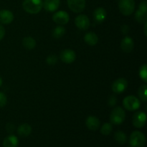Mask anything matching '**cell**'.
Wrapping results in <instances>:
<instances>
[{
  "label": "cell",
  "instance_id": "6da1fadb",
  "mask_svg": "<svg viewBox=\"0 0 147 147\" xmlns=\"http://www.w3.org/2000/svg\"><path fill=\"white\" fill-rule=\"evenodd\" d=\"M23 9L30 14H37L43 7L42 0H24L22 4Z\"/></svg>",
  "mask_w": 147,
  "mask_h": 147
},
{
  "label": "cell",
  "instance_id": "2e32d148",
  "mask_svg": "<svg viewBox=\"0 0 147 147\" xmlns=\"http://www.w3.org/2000/svg\"><path fill=\"white\" fill-rule=\"evenodd\" d=\"M86 125L89 130L96 131L100 127V121L96 116H90L86 119Z\"/></svg>",
  "mask_w": 147,
  "mask_h": 147
},
{
  "label": "cell",
  "instance_id": "7402d4cb",
  "mask_svg": "<svg viewBox=\"0 0 147 147\" xmlns=\"http://www.w3.org/2000/svg\"><path fill=\"white\" fill-rule=\"evenodd\" d=\"M114 139L118 144L123 145L127 142V136L124 132L121 131H118L114 134Z\"/></svg>",
  "mask_w": 147,
  "mask_h": 147
},
{
  "label": "cell",
  "instance_id": "3957f363",
  "mask_svg": "<svg viewBox=\"0 0 147 147\" xmlns=\"http://www.w3.org/2000/svg\"><path fill=\"white\" fill-rule=\"evenodd\" d=\"M129 144L131 147H144L146 144V137L142 132L135 131L131 134Z\"/></svg>",
  "mask_w": 147,
  "mask_h": 147
},
{
  "label": "cell",
  "instance_id": "8fae6325",
  "mask_svg": "<svg viewBox=\"0 0 147 147\" xmlns=\"http://www.w3.org/2000/svg\"><path fill=\"white\" fill-rule=\"evenodd\" d=\"M60 59L62 61L67 64H70L73 63L76 59V54L73 50L66 49L63 50L60 53Z\"/></svg>",
  "mask_w": 147,
  "mask_h": 147
},
{
  "label": "cell",
  "instance_id": "4dcf8cb0",
  "mask_svg": "<svg viewBox=\"0 0 147 147\" xmlns=\"http://www.w3.org/2000/svg\"><path fill=\"white\" fill-rule=\"evenodd\" d=\"M4 35H5V30H4V27L0 24V41L4 38Z\"/></svg>",
  "mask_w": 147,
  "mask_h": 147
},
{
  "label": "cell",
  "instance_id": "d6a6232c",
  "mask_svg": "<svg viewBox=\"0 0 147 147\" xmlns=\"http://www.w3.org/2000/svg\"><path fill=\"white\" fill-rule=\"evenodd\" d=\"M145 24V25H144V33H145V35L146 36V33H147V32H146V27H147V22H146L144 23Z\"/></svg>",
  "mask_w": 147,
  "mask_h": 147
},
{
  "label": "cell",
  "instance_id": "44dd1931",
  "mask_svg": "<svg viewBox=\"0 0 147 147\" xmlns=\"http://www.w3.org/2000/svg\"><path fill=\"white\" fill-rule=\"evenodd\" d=\"M22 45L24 48L30 50H32L36 46V41L33 37H25L22 40Z\"/></svg>",
  "mask_w": 147,
  "mask_h": 147
},
{
  "label": "cell",
  "instance_id": "5bb4252c",
  "mask_svg": "<svg viewBox=\"0 0 147 147\" xmlns=\"http://www.w3.org/2000/svg\"><path fill=\"white\" fill-rule=\"evenodd\" d=\"M14 20V14L11 11L7 9H2L0 11V22L4 24L11 23Z\"/></svg>",
  "mask_w": 147,
  "mask_h": 147
},
{
  "label": "cell",
  "instance_id": "4316f807",
  "mask_svg": "<svg viewBox=\"0 0 147 147\" xmlns=\"http://www.w3.org/2000/svg\"><path fill=\"white\" fill-rule=\"evenodd\" d=\"M57 60H58V59L55 55H50L46 59V62H47V64L52 65L56 64L57 63Z\"/></svg>",
  "mask_w": 147,
  "mask_h": 147
},
{
  "label": "cell",
  "instance_id": "484cf974",
  "mask_svg": "<svg viewBox=\"0 0 147 147\" xmlns=\"http://www.w3.org/2000/svg\"><path fill=\"white\" fill-rule=\"evenodd\" d=\"M139 77L144 82H147V65L146 64L143 65L139 69Z\"/></svg>",
  "mask_w": 147,
  "mask_h": 147
},
{
  "label": "cell",
  "instance_id": "30bf717a",
  "mask_svg": "<svg viewBox=\"0 0 147 147\" xmlns=\"http://www.w3.org/2000/svg\"><path fill=\"white\" fill-rule=\"evenodd\" d=\"M53 20L57 24H60V25H63L68 22L70 20V17L66 11H59L53 14Z\"/></svg>",
  "mask_w": 147,
  "mask_h": 147
},
{
  "label": "cell",
  "instance_id": "d6986e66",
  "mask_svg": "<svg viewBox=\"0 0 147 147\" xmlns=\"http://www.w3.org/2000/svg\"><path fill=\"white\" fill-rule=\"evenodd\" d=\"M32 132V127L28 123H23L17 129V134L21 137H27Z\"/></svg>",
  "mask_w": 147,
  "mask_h": 147
},
{
  "label": "cell",
  "instance_id": "ac0fdd59",
  "mask_svg": "<svg viewBox=\"0 0 147 147\" xmlns=\"http://www.w3.org/2000/svg\"><path fill=\"white\" fill-rule=\"evenodd\" d=\"M84 40L88 45L95 46L98 42V37L95 32H89L85 34Z\"/></svg>",
  "mask_w": 147,
  "mask_h": 147
},
{
  "label": "cell",
  "instance_id": "5b68a950",
  "mask_svg": "<svg viewBox=\"0 0 147 147\" xmlns=\"http://www.w3.org/2000/svg\"><path fill=\"white\" fill-rule=\"evenodd\" d=\"M119 9L123 15H131L135 9L134 0H120L119 2Z\"/></svg>",
  "mask_w": 147,
  "mask_h": 147
},
{
  "label": "cell",
  "instance_id": "9a60e30c",
  "mask_svg": "<svg viewBox=\"0 0 147 147\" xmlns=\"http://www.w3.org/2000/svg\"><path fill=\"white\" fill-rule=\"evenodd\" d=\"M106 15H107V12L103 7H98L93 12V18H94L95 22L98 24H100L104 22L106 18Z\"/></svg>",
  "mask_w": 147,
  "mask_h": 147
},
{
  "label": "cell",
  "instance_id": "e575fe53",
  "mask_svg": "<svg viewBox=\"0 0 147 147\" xmlns=\"http://www.w3.org/2000/svg\"><path fill=\"white\" fill-rule=\"evenodd\" d=\"M128 147H131V146H128Z\"/></svg>",
  "mask_w": 147,
  "mask_h": 147
},
{
  "label": "cell",
  "instance_id": "4fadbf2b",
  "mask_svg": "<svg viewBox=\"0 0 147 147\" xmlns=\"http://www.w3.org/2000/svg\"><path fill=\"white\" fill-rule=\"evenodd\" d=\"M121 47L124 53H129L134 50V42L131 37H125L121 42Z\"/></svg>",
  "mask_w": 147,
  "mask_h": 147
},
{
  "label": "cell",
  "instance_id": "52a82bcc",
  "mask_svg": "<svg viewBox=\"0 0 147 147\" xmlns=\"http://www.w3.org/2000/svg\"><path fill=\"white\" fill-rule=\"evenodd\" d=\"M70 9L75 13H80L86 8V0H67Z\"/></svg>",
  "mask_w": 147,
  "mask_h": 147
},
{
  "label": "cell",
  "instance_id": "d4e9b609",
  "mask_svg": "<svg viewBox=\"0 0 147 147\" xmlns=\"http://www.w3.org/2000/svg\"><path fill=\"white\" fill-rule=\"evenodd\" d=\"M147 86L146 85L144 84L139 87V91H138V94H139V98H140L141 100L144 102H146L147 100Z\"/></svg>",
  "mask_w": 147,
  "mask_h": 147
},
{
  "label": "cell",
  "instance_id": "cb8c5ba5",
  "mask_svg": "<svg viewBox=\"0 0 147 147\" xmlns=\"http://www.w3.org/2000/svg\"><path fill=\"white\" fill-rule=\"evenodd\" d=\"M113 130V124L111 123H105L100 129V133L105 136H108Z\"/></svg>",
  "mask_w": 147,
  "mask_h": 147
},
{
  "label": "cell",
  "instance_id": "7c38bea8",
  "mask_svg": "<svg viewBox=\"0 0 147 147\" xmlns=\"http://www.w3.org/2000/svg\"><path fill=\"white\" fill-rule=\"evenodd\" d=\"M75 24L76 27L81 30H86L90 26V20L89 18L85 14H80L76 17L75 20Z\"/></svg>",
  "mask_w": 147,
  "mask_h": 147
},
{
  "label": "cell",
  "instance_id": "1f68e13d",
  "mask_svg": "<svg viewBox=\"0 0 147 147\" xmlns=\"http://www.w3.org/2000/svg\"><path fill=\"white\" fill-rule=\"evenodd\" d=\"M122 32L123 34H128V32H129V27L128 25H123L121 27Z\"/></svg>",
  "mask_w": 147,
  "mask_h": 147
},
{
  "label": "cell",
  "instance_id": "9c48e42d",
  "mask_svg": "<svg viewBox=\"0 0 147 147\" xmlns=\"http://www.w3.org/2000/svg\"><path fill=\"white\" fill-rule=\"evenodd\" d=\"M146 122V115L144 112H137L133 116V125L136 128L144 127Z\"/></svg>",
  "mask_w": 147,
  "mask_h": 147
},
{
  "label": "cell",
  "instance_id": "ffe728a7",
  "mask_svg": "<svg viewBox=\"0 0 147 147\" xmlns=\"http://www.w3.org/2000/svg\"><path fill=\"white\" fill-rule=\"evenodd\" d=\"M19 144V140L14 135H9L4 139L3 146L4 147H17Z\"/></svg>",
  "mask_w": 147,
  "mask_h": 147
},
{
  "label": "cell",
  "instance_id": "277c9868",
  "mask_svg": "<svg viewBox=\"0 0 147 147\" xmlns=\"http://www.w3.org/2000/svg\"><path fill=\"white\" fill-rule=\"evenodd\" d=\"M123 106L125 109L130 111L138 110L141 106V102L134 96H128L123 100Z\"/></svg>",
  "mask_w": 147,
  "mask_h": 147
},
{
  "label": "cell",
  "instance_id": "f546056e",
  "mask_svg": "<svg viewBox=\"0 0 147 147\" xmlns=\"http://www.w3.org/2000/svg\"><path fill=\"white\" fill-rule=\"evenodd\" d=\"M6 130L8 133L9 134H12L14 131V124L11 123H7V126H6Z\"/></svg>",
  "mask_w": 147,
  "mask_h": 147
},
{
  "label": "cell",
  "instance_id": "7a4b0ae2",
  "mask_svg": "<svg viewBox=\"0 0 147 147\" xmlns=\"http://www.w3.org/2000/svg\"><path fill=\"white\" fill-rule=\"evenodd\" d=\"M126 119V113L121 107H116L113 109L110 116L111 123L113 125H120Z\"/></svg>",
  "mask_w": 147,
  "mask_h": 147
},
{
  "label": "cell",
  "instance_id": "836d02e7",
  "mask_svg": "<svg viewBox=\"0 0 147 147\" xmlns=\"http://www.w3.org/2000/svg\"><path fill=\"white\" fill-rule=\"evenodd\" d=\"M2 83H3V81H2V79H1V78L0 77V87H1V86H2Z\"/></svg>",
  "mask_w": 147,
  "mask_h": 147
},
{
  "label": "cell",
  "instance_id": "603a6c76",
  "mask_svg": "<svg viewBox=\"0 0 147 147\" xmlns=\"http://www.w3.org/2000/svg\"><path fill=\"white\" fill-rule=\"evenodd\" d=\"M66 30L63 26H57L53 30V37L55 39H60L64 36L65 34Z\"/></svg>",
  "mask_w": 147,
  "mask_h": 147
},
{
  "label": "cell",
  "instance_id": "8992f818",
  "mask_svg": "<svg viewBox=\"0 0 147 147\" xmlns=\"http://www.w3.org/2000/svg\"><path fill=\"white\" fill-rule=\"evenodd\" d=\"M135 19L139 23H145L147 22V1L144 0L140 3L139 9L135 13Z\"/></svg>",
  "mask_w": 147,
  "mask_h": 147
},
{
  "label": "cell",
  "instance_id": "f1b7e54d",
  "mask_svg": "<svg viewBox=\"0 0 147 147\" xmlns=\"http://www.w3.org/2000/svg\"><path fill=\"white\" fill-rule=\"evenodd\" d=\"M108 101H109L108 103H109V106H111V107H113L116 104V103H117V98H116V97L115 96H111Z\"/></svg>",
  "mask_w": 147,
  "mask_h": 147
},
{
  "label": "cell",
  "instance_id": "83f0119b",
  "mask_svg": "<svg viewBox=\"0 0 147 147\" xmlns=\"http://www.w3.org/2000/svg\"><path fill=\"white\" fill-rule=\"evenodd\" d=\"M7 103V98L2 92H0V108H3Z\"/></svg>",
  "mask_w": 147,
  "mask_h": 147
},
{
  "label": "cell",
  "instance_id": "e0dca14e",
  "mask_svg": "<svg viewBox=\"0 0 147 147\" xmlns=\"http://www.w3.org/2000/svg\"><path fill=\"white\" fill-rule=\"evenodd\" d=\"M60 4V0H45L43 2V7L46 11L53 12L58 9Z\"/></svg>",
  "mask_w": 147,
  "mask_h": 147
},
{
  "label": "cell",
  "instance_id": "ba28073f",
  "mask_svg": "<svg viewBox=\"0 0 147 147\" xmlns=\"http://www.w3.org/2000/svg\"><path fill=\"white\" fill-rule=\"evenodd\" d=\"M128 87V82L125 78H121L115 80L112 85V90L115 93L120 94L124 92Z\"/></svg>",
  "mask_w": 147,
  "mask_h": 147
}]
</instances>
